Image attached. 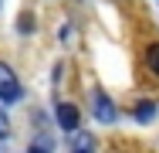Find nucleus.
Listing matches in <instances>:
<instances>
[{"mask_svg":"<svg viewBox=\"0 0 159 153\" xmlns=\"http://www.w3.org/2000/svg\"><path fill=\"white\" fill-rule=\"evenodd\" d=\"M95 116H98V122H115V106L102 92H95Z\"/></svg>","mask_w":159,"mask_h":153,"instance_id":"obj_3","label":"nucleus"},{"mask_svg":"<svg viewBox=\"0 0 159 153\" xmlns=\"http://www.w3.org/2000/svg\"><path fill=\"white\" fill-rule=\"evenodd\" d=\"M7 133H10V119H7V112L0 109V140H3Z\"/></svg>","mask_w":159,"mask_h":153,"instance_id":"obj_6","label":"nucleus"},{"mask_svg":"<svg viewBox=\"0 0 159 153\" xmlns=\"http://www.w3.org/2000/svg\"><path fill=\"white\" fill-rule=\"evenodd\" d=\"M132 116H135V122H149L152 116H156V106H152V102H139Z\"/></svg>","mask_w":159,"mask_h":153,"instance_id":"obj_4","label":"nucleus"},{"mask_svg":"<svg viewBox=\"0 0 159 153\" xmlns=\"http://www.w3.org/2000/svg\"><path fill=\"white\" fill-rule=\"evenodd\" d=\"M27 153H48V150H44V146H31Z\"/></svg>","mask_w":159,"mask_h":153,"instance_id":"obj_8","label":"nucleus"},{"mask_svg":"<svg viewBox=\"0 0 159 153\" xmlns=\"http://www.w3.org/2000/svg\"><path fill=\"white\" fill-rule=\"evenodd\" d=\"M17 99H20V82L14 75V68L0 61V102H17Z\"/></svg>","mask_w":159,"mask_h":153,"instance_id":"obj_1","label":"nucleus"},{"mask_svg":"<svg viewBox=\"0 0 159 153\" xmlns=\"http://www.w3.org/2000/svg\"><path fill=\"white\" fill-rule=\"evenodd\" d=\"M146 58H149V68L159 75V44H152V48H149V55H146Z\"/></svg>","mask_w":159,"mask_h":153,"instance_id":"obj_5","label":"nucleus"},{"mask_svg":"<svg viewBox=\"0 0 159 153\" xmlns=\"http://www.w3.org/2000/svg\"><path fill=\"white\" fill-rule=\"evenodd\" d=\"M0 153H3V150H0Z\"/></svg>","mask_w":159,"mask_h":153,"instance_id":"obj_9","label":"nucleus"},{"mask_svg":"<svg viewBox=\"0 0 159 153\" xmlns=\"http://www.w3.org/2000/svg\"><path fill=\"white\" fill-rule=\"evenodd\" d=\"M54 116H58V126H61V129H68V133H75V129H78V122H81L78 106H71V102H58Z\"/></svg>","mask_w":159,"mask_h":153,"instance_id":"obj_2","label":"nucleus"},{"mask_svg":"<svg viewBox=\"0 0 159 153\" xmlns=\"http://www.w3.org/2000/svg\"><path fill=\"white\" fill-rule=\"evenodd\" d=\"M20 31H24V34L34 31V17H31V14H24V17H20Z\"/></svg>","mask_w":159,"mask_h":153,"instance_id":"obj_7","label":"nucleus"}]
</instances>
